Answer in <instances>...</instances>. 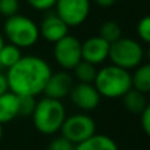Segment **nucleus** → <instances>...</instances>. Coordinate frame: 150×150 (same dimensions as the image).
<instances>
[{
    "label": "nucleus",
    "instance_id": "obj_1",
    "mask_svg": "<svg viewBox=\"0 0 150 150\" xmlns=\"http://www.w3.org/2000/svg\"><path fill=\"white\" fill-rule=\"evenodd\" d=\"M52 73V67L44 58L37 55H23L17 63L8 69L5 75L9 91L13 93L37 96L44 92Z\"/></svg>",
    "mask_w": 150,
    "mask_h": 150
},
{
    "label": "nucleus",
    "instance_id": "obj_2",
    "mask_svg": "<svg viewBox=\"0 0 150 150\" xmlns=\"http://www.w3.org/2000/svg\"><path fill=\"white\" fill-rule=\"evenodd\" d=\"M93 86L101 98L120 99L132 88V74L111 63L98 70Z\"/></svg>",
    "mask_w": 150,
    "mask_h": 150
},
{
    "label": "nucleus",
    "instance_id": "obj_3",
    "mask_svg": "<svg viewBox=\"0 0 150 150\" xmlns=\"http://www.w3.org/2000/svg\"><path fill=\"white\" fill-rule=\"evenodd\" d=\"M32 119L34 127L40 133L46 136L55 134L61 130V127L66 119L65 105L61 100L45 96L36 103Z\"/></svg>",
    "mask_w": 150,
    "mask_h": 150
},
{
    "label": "nucleus",
    "instance_id": "obj_4",
    "mask_svg": "<svg viewBox=\"0 0 150 150\" xmlns=\"http://www.w3.org/2000/svg\"><path fill=\"white\" fill-rule=\"evenodd\" d=\"M3 29L9 44L20 49L32 47L40 40L38 25L28 16L16 13L11 17H7Z\"/></svg>",
    "mask_w": 150,
    "mask_h": 150
},
{
    "label": "nucleus",
    "instance_id": "obj_5",
    "mask_svg": "<svg viewBox=\"0 0 150 150\" xmlns=\"http://www.w3.org/2000/svg\"><path fill=\"white\" fill-rule=\"evenodd\" d=\"M145 58V50L142 44L134 38L121 37L109 46L108 59L115 66L130 71L142 63Z\"/></svg>",
    "mask_w": 150,
    "mask_h": 150
},
{
    "label": "nucleus",
    "instance_id": "obj_6",
    "mask_svg": "<svg viewBox=\"0 0 150 150\" xmlns=\"http://www.w3.org/2000/svg\"><path fill=\"white\" fill-rule=\"evenodd\" d=\"M59 132L70 142L78 145L95 134L96 124L92 117L87 113H75L66 116Z\"/></svg>",
    "mask_w": 150,
    "mask_h": 150
},
{
    "label": "nucleus",
    "instance_id": "obj_7",
    "mask_svg": "<svg viewBox=\"0 0 150 150\" xmlns=\"http://www.w3.org/2000/svg\"><path fill=\"white\" fill-rule=\"evenodd\" d=\"M54 8L55 15L69 28L79 26L90 16L91 0H57Z\"/></svg>",
    "mask_w": 150,
    "mask_h": 150
},
{
    "label": "nucleus",
    "instance_id": "obj_8",
    "mask_svg": "<svg viewBox=\"0 0 150 150\" xmlns=\"http://www.w3.org/2000/svg\"><path fill=\"white\" fill-rule=\"evenodd\" d=\"M53 55L63 70H73L82 61V42L75 36L67 34L54 44Z\"/></svg>",
    "mask_w": 150,
    "mask_h": 150
},
{
    "label": "nucleus",
    "instance_id": "obj_9",
    "mask_svg": "<svg viewBox=\"0 0 150 150\" xmlns=\"http://www.w3.org/2000/svg\"><path fill=\"white\" fill-rule=\"evenodd\" d=\"M70 100L76 108L82 109L84 112H91L96 109L100 104L101 96L95 88L93 83H79L74 84L71 88Z\"/></svg>",
    "mask_w": 150,
    "mask_h": 150
},
{
    "label": "nucleus",
    "instance_id": "obj_10",
    "mask_svg": "<svg viewBox=\"0 0 150 150\" xmlns=\"http://www.w3.org/2000/svg\"><path fill=\"white\" fill-rule=\"evenodd\" d=\"M111 44L100 36H93L82 42V59L98 66L108 59Z\"/></svg>",
    "mask_w": 150,
    "mask_h": 150
},
{
    "label": "nucleus",
    "instance_id": "obj_11",
    "mask_svg": "<svg viewBox=\"0 0 150 150\" xmlns=\"http://www.w3.org/2000/svg\"><path fill=\"white\" fill-rule=\"evenodd\" d=\"M73 86H74L73 76L66 70L58 71V73H52L42 93H45L46 98L61 100V99L69 96Z\"/></svg>",
    "mask_w": 150,
    "mask_h": 150
},
{
    "label": "nucleus",
    "instance_id": "obj_12",
    "mask_svg": "<svg viewBox=\"0 0 150 150\" xmlns=\"http://www.w3.org/2000/svg\"><path fill=\"white\" fill-rule=\"evenodd\" d=\"M38 29L40 37H42L45 41L52 42V44H55L57 41H59L61 38L69 34V26L55 13H49L45 16Z\"/></svg>",
    "mask_w": 150,
    "mask_h": 150
},
{
    "label": "nucleus",
    "instance_id": "obj_13",
    "mask_svg": "<svg viewBox=\"0 0 150 150\" xmlns=\"http://www.w3.org/2000/svg\"><path fill=\"white\" fill-rule=\"evenodd\" d=\"M18 116V96L12 91L0 95V124H8Z\"/></svg>",
    "mask_w": 150,
    "mask_h": 150
},
{
    "label": "nucleus",
    "instance_id": "obj_14",
    "mask_svg": "<svg viewBox=\"0 0 150 150\" xmlns=\"http://www.w3.org/2000/svg\"><path fill=\"white\" fill-rule=\"evenodd\" d=\"M75 150H119V146L112 137L95 133L88 140L75 145Z\"/></svg>",
    "mask_w": 150,
    "mask_h": 150
},
{
    "label": "nucleus",
    "instance_id": "obj_15",
    "mask_svg": "<svg viewBox=\"0 0 150 150\" xmlns=\"http://www.w3.org/2000/svg\"><path fill=\"white\" fill-rule=\"evenodd\" d=\"M122 103H124L125 108L128 109V112L134 115H141L144 109L146 108V105L149 104L145 93L134 90L133 87L122 96Z\"/></svg>",
    "mask_w": 150,
    "mask_h": 150
},
{
    "label": "nucleus",
    "instance_id": "obj_16",
    "mask_svg": "<svg viewBox=\"0 0 150 150\" xmlns=\"http://www.w3.org/2000/svg\"><path fill=\"white\" fill-rule=\"evenodd\" d=\"M132 87L142 93H150V63H141L132 74Z\"/></svg>",
    "mask_w": 150,
    "mask_h": 150
},
{
    "label": "nucleus",
    "instance_id": "obj_17",
    "mask_svg": "<svg viewBox=\"0 0 150 150\" xmlns=\"http://www.w3.org/2000/svg\"><path fill=\"white\" fill-rule=\"evenodd\" d=\"M21 57H23V54H21L20 47L12 44H4V46L0 49V66H1V69L8 70L15 63H17Z\"/></svg>",
    "mask_w": 150,
    "mask_h": 150
},
{
    "label": "nucleus",
    "instance_id": "obj_18",
    "mask_svg": "<svg viewBox=\"0 0 150 150\" xmlns=\"http://www.w3.org/2000/svg\"><path fill=\"white\" fill-rule=\"evenodd\" d=\"M73 71L74 76L76 78L79 83H93L96 74H98V69L95 65L88 63L83 59L73 69Z\"/></svg>",
    "mask_w": 150,
    "mask_h": 150
},
{
    "label": "nucleus",
    "instance_id": "obj_19",
    "mask_svg": "<svg viewBox=\"0 0 150 150\" xmlns=\"http://www.w3.org/2000/svg\"><path fill=\"white\" fill-rule=\"evenodd\" d=\"M103 40H105L108 44H113L115 41H117L119 38L122 37V30L121 26L116 23V21H105L100 25L99 28V34Z\"/></svg>",
    "mask_w": 150,
    "mask_h": 150
},
{
    "label": "nucleus",
    "instance_id": "obj_20",
    "mask_svg": "<svg viewBox=\"0 0 150 150\" xmlns=\"http://www.w3.org/2000/svg\"><path fill=\"white\" fill-rule=\"evenodd\" d=\"M18 96V116H32L36 108V96L17 95Z\"/></svg>",
    "mask_w": 150,
    "mask_h": 150
},
{
    "label": "nucleus",
    "instance_id": "obj_21",
    "mask_svg": "<svg viewBox=\"0 0 150 150\" xmlns=\"http://www.w3.org/2000/svg\"><path fill=\"white\" fill-rule=\"evenodd\" d=\"M137 36L142 42L150 45V15L142 17L137 24Z\"/></svg>",
    "mask_w": 150,
    "mask_h": 150
},
{
    "label": "nucleus",
    "instance_id": "obj_22",
    "mask_svg": "<svg viewBox=\"0 0 150 150\" xmlns=\"http://www.w3.org/2000/svg\"><path fill=\"white\" fill-rule=\"evenodd\" d=\"M18 8H20L18 0H0V15L4 17H11L18 13Z\"/></svg>",
    "mask_w": 150,
    "mask_h": 150
},
{
    "label": "nucleus",
    "instance_id": "obj_23",
    "mask_svg": "<svg viewBox=\"0 0 150 150\" xmlns=\"http://www.w3.org/2000/svg\"><path fill=\"white\" fill-rule=\"evenodd\" d=\"M47 150H75V145L63 136L55 137L47 145Z\"/></svg>",
    "mask_w": 150,
    "mask_h": 150
},
{
    "label": "nucleus",
    "instance_id": "obj_24",
    "mask_svg": "<svg viewBox=\"0 0 150 150\" xmlns=\"http://www.w3.org/2000/svg\"><path fill=\"white\" fill-rule=\"evenodd\" d=\"M57 0H26L29 5L36 11H49L54 8Z\"/></svg>",
    "mask_w": 150,
    "mask_h": 150
},
{
    "label": "nucleus",
    "instance_id": "obj_25",
    "mask_svg": "<svg viewBox=\"0 0 150 150\" xmlns=\"http://www.w3.org/2000/svg\"><path fill=\"white\" fill-rule=\"evenodd\" d=\"M141 125H142L144 132L150 137V103L141 113Z\"/></svg>",
    "mask_w": 150,
    "mask_h": 150
},
{
    "label": "nucleus",
    "instance_id": "obj_26",
    "mask_svg": "<svg viewBox=\"0 0 150 150\" xmlns=\"http://www.w3.org/2000/svg\"><path fill=\"white\" fill-rule=\"evenodd\" d=\"M7 91H9V86H8V79L7 75L0 73V95L5 93Z\"/></svg>",
    "mask_w": 150,
    "mask_h": 150
},
{
    "label": "nucleus",
    "instance_id": "obj_27",
    "mask_svg": "<svg viewBox=\"0 0 150 150\" xmlns=\"http://www.w3.org/2000/svg\"><path fill=\"white\" fill-rule=\"evenodd\" d=\"M95 4H98L99 7H103V8H108L112 7V5L116 3V0H92Z\"/></svg>",
    "mask_w": 150,
    "mask_h": 150
},
{
    "label": "nucleus",
    "instance_id": "obj_28",
    "mask_svg": "<svg viewBox=\"0 0 150 150\" xmlns=\"http://www.w3.org/2000/svg\"><path fill=\"white\" fill-rule=\"evenodd\" d=\"M145 58L148 59V62L150 63V46H149V49L145 52Z\"/></svg>",
    "mask_w": 150,
    "mask_h": 150
},
{
    "label": "nucleus",
    "instance_id": "obj_29",
    "mask_svg": "<svg viewBox=\"0 0 150 150\" xmlns=\"http://www.w3.org/2000/svg\"><path fill=\"white\" fill-rule=\"evenodd\" d=\"M4 44H5V41H4V37H3V34L0 33V49H1V47L4 46Z\"/></svg>",
    "mask_w": 150,
    "mask_h": 150
},
{
    "label": "nucleus",
    "instance_id": "obj_30",
    "mask_svg": "<svg viewBox=\"0 0 150 150\" xmlns=\"http://www.w3.org/2000/svg\"><path fill=\"white\" fill-rule=\"evenodd\" d=\"M3 138V124H0V141Z\"/></svg>",
    "mask_w": 150,
    "mask_h": 150
}]
</instances>
